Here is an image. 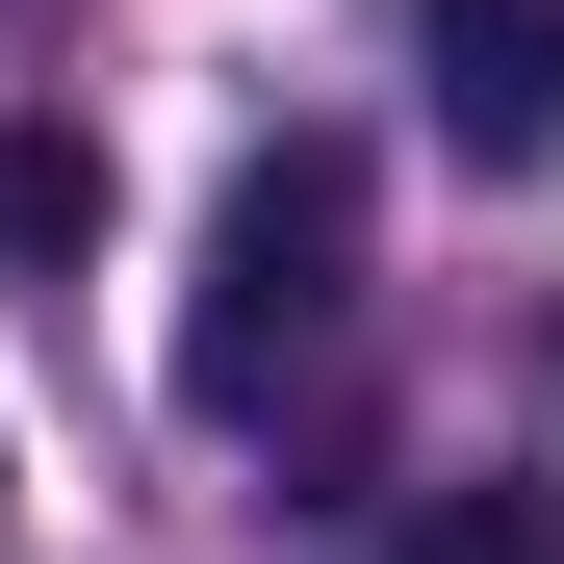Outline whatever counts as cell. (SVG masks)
<instances>
[{
  "mask_svg": "<svg viewBox=\"0 0 564 564\" xmlns=\"http://www.w3.org/2000/svg\"><path fill=\"white\" fill-rule=\"evenodd\" d=\"M411 564H564V513L539 488H462V513H411Z\"/></svg>",
  "mask_w": 564,
  "mask_h": 564,
  "instance_id": "cell-4",
  "label": "cell"
},
{
  "mask_svg": "<svg viewBox=\"0 0 564 564\" xmlns=\"http://www.w3.org/2000/svg\"><path fill=\"white\" fill-rule=\"evenodd\" d=\"M334 282H359V154H334V129L231 154V206H206V308H180V411H257L282 359L334 334Z\"/></svg>",
  "mask_w": 564,
  "mask_h": 564,
  "instance_id": "cell-1",
  "label": "cell"
},
{
  "mask_svg": "<svg viewBox=\"0 0 564 564\" xmlns=\"http://www.w3.org/2000/svg\"><path fill=\"white\" fill-rule=\"evenodd\" d=\"M436 129L488 154V180L564 154V0H436Z\"/></svg>",
  "mask_w": 564,
  "mask_h": 564,
  "instance_id": "cell-2",
  "label": "cell"
},
{
  "mask_svg": "<svg viewBox=\"0 0 564 564\" xmlns=\"http://www.w3.org/2000/svg\"><path fill=\"white\" fill-rule=\"evenodd\" d=\"M539 359H564V334H539Z\"/></svg>",
  "mask_w": 564,
  "mask_h": 564,
  "instance_id": "cell-5",
  "label": "cell"
},
{
  "mask_svg": "<svg viewBox=\"0 0 564 564\" xmlns=\"http://www.w3.org/2000/svg\"><path fill=\"white\" fill-rule=\"evenodd\" d=\"M77 231H104V154H77V129H0V257L77 282Z\"/></svg>",
  "mask_w": 564,
  "mask_h": 564,
  "instance_id": "cell-3",
  "label": "cell"
}]
</instances>
